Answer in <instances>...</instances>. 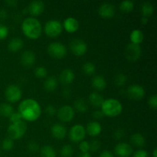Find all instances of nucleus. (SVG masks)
Instances as JSON below:
<instances>
[{"label":"nucleus","mask_w":157,"mask_h":157,"mask_svg":"<svg viewBox=\"0 0 157 157\" xmlns=\"http://www.w3.org/2000/svg\"><path fill=\"white\" fill-rule=\"evenodd\" d=\"M18 113L23 119L28 121H35L40 117L41 113V106L33 99H25L20 103Z\"/></svg>","instance_id":"1"},{"label":"nucleus","mask_w":157,"mask_h":157,"mask_svg":"<svg viewBox=\"0 0 157 157\" xmlns=\"http://www.w3.org/2000/svg\"><path fill=\"white\" fill-rule=\"evenodd\" d=\"M21 29L23 33L32 39H36L41 34V23L33 17H29L22 21Z\"/></svg>","instance_id":"2"},{"label":"nucleus","mask_w":157,"mask_h":157,"mask_svg":"<svg viewBox=\"0 0 157 157\" xmlns=\"http://www.w3.org/2000/svg\"><path fill=\"white\" fill-rule=\"evenodd\" d=\"M123 106L118 100L109 98L104 100L101 105V111L108 117H116L122 112Z\"/></svg>","instance_id":"3"},{"label":"nucleus","mask_w":157,"mask_h":157,"mask_svg":"<svg viewBox=\"0 0 157 157\" xmlns=\"http://www.w3.org/2000/svg\"><path fill=\"white\" fill-rule=\"evenodd\" d=\"M27 130V125L24 121L13 123L8 127V133L12 140H18L22 137Z\"/></svg>","instance_id":"4"},{"label":"nucleus","mask_w":157,"mask_h":157,"mask_svg":"<svg viewBox=\"0 0 157 157\" xmlns=\"http://www.w3.org/2000/svg\"><path fill=\"white\" fill-rule=\"evenodd\" d=\"M62 24L56 19L48 20L44 25V32L49 37H57L62 32Z\"/></svg>","instance_id":"5"},{"label":"nucleus","mask_w":157,"mask_h":157,"mask_svg":"<svg viewBox=\"0 0 157 157\" xmlns=\"http://www.w3.org/2000/svg\"><path fill=\"white\" fill-rule=\"evenodd\" d=\"M48 52L52 57L55 58H64L67 54V48L65 45L59 41L51 43L48 47Z\"/></svg>","instance_id":"6"},{"label":"nucleus","mask_w":157,"mask_h":157,"mask_svg":"<svg viewBox=\"0 0 157 157\" xmlns=\"http://www.w3.org/2000/svg\"><path fill=\"white\" fill-rule=\"evenodd\" d=\"M142 53V48L140 44L130 43L125 49V56L129 61H135L138 60Z\"/></svg>","instance_id":"7"},{"label":"nucleus","mask_w":157,"mask_h":157,"mask_svg":"<svg viewBox=\"0 0 157 157\" xmlns=\"http://www.w3.org/2000/svg\"><path fill=\"white\" fill-rule=\"evenodd\" d=\"M5 95L9 102H16L21 98V90L16 84H10L6 87Z\"/></svg>","instance_id":"8"},{"label":"nucleus","mask_w":157,"mask_h":157,"mask_svg":"<svg viewBox=\"0 0 157 157\" xmlns=\"http://www.w3.org/2000/svg\"><path fill=\"white\" fill-rule=\"evenodd\" d=\"M86 130L84 126L81 124H75L69 131V137L73 142H80L85 137Z\"/></svg>","instance_id":"9"},{"label":"nucleus","mask_w":157,"mask_h":157,"mask_svg":"<svg viewBox=\"0 0 157 157\" xmlns=\"http://www.w3.org/2000/svg\"><path fill=\"white\" fill-rule=\"evenodd\" d=\"M70 48L75 55L81 56L86 53L87 50V45L84 40L75 38L70 42Z\"/></svg>","instance_id":"10"},{"label":"nucleus","mask_w":157,"mask_h":157,"mask_svg":"<svg viewBox=\"0 0 157 157\" xmlns=\"http://www.w3.org/2000/svg\"><path fill=\"white\" fill-rule=\"evenodd\" d=\"M58 117L61 121L64 122H69L71 121L75 117V110L71 106H62L58 110Z\"/></svg>","instance_id":"11"},{"label":"nucleus","mask_w":157,"mask_h":157,"mask_svg":"<svg viewBox=\"0 0 157 157\" xmlns=\"http://www.w3.org/2000/svg\"><path fill=\"white\" fill-rule=\"evenodd\" d=\"M114 152L118 157H129L133 153V148L130 144L121 142L115 146Z\"/></svg>","instance_id":"12"},{"label":"nucleus","mask_w":157,"mask_h":157,"mask_svg":"<svg viewBox=\"0 0 157 157\" xmlns=\"http://www.w3.org/2000/svg\"><path fill=\"white\" fill-rule=\"evenodd\" d=\"M127 94L131 99L140 100L145 96V90L140 84H132L127 89Z\"/></svg>","instance_id":"13"},{"label":"nucleus","mask_w":157,"mask_h":157,"mask_svg":"<svg viewBox=\"0 0 157 157\" xmlns=\"http://www.w3.org/2000/svg\"><path fill=\"white\" fill-rule=\"evenodd\" d=\"M44 9V4L41 0H34L29 3L28 11L32 15H38L43 12Z\"/></svg>","instance_id":"14"},{"label":"nucleus","mask_w":157,"mask_h":157,"mask_svg":"<svg viewBox=\"0 0 157 157\" xmlns=\"http://www.w3.org/2000/svg\"><path fill=\"white\" fill-rule=\"evenodd\" d=\"M98 13L104 18H110L115 13V6L111 3H104L98 9Z\"/></svg>","instance_id":"15"},{"label":"nucleus","mask_w":157,"mask_h":157,"mask_svg":"<svg viewBox=\"0 0 157 157\" xmlns=\"http://www.w3.org/2000/svg\"><path fill=\"white\" fill-rule=\"evenodd\" d=\"M21 62L25 67H31L35 62V55L32 51H25L21 55Z\"/></svg>","instance_id":"16"},{"label":"nucleus","mask_w":157,"mask_h":157,"mask_svg":"<svg viewBox=\"0 0 157 157\" xmlns=\"http://www.w3.org/2000/svg\"><path fill=\"white\" fill-rule=\"evenodd\" d=\"M85 130L90 136H96L101 133L102 127L100 123L97 122V121H91L87 124V128Z\"/></svg>","instance_id":"17"},{"label":"nucleus","mask_w":157,"mask_h":157,"mask_svg":"<svg viewBox=\"0 0 157 157\" xmlns=\"http://www.w3.org/2000/svg\"><path fill=\"white\" fill-rule=\"evenodd\" d=\"M75 79V73L71 69H64L61 72L59 76V80L63 84H69Z\"/></svg>","instance_id":"18"},{"label":"nucleus","mask_w":157,"mask_h":157,"mask_svg":"<svg viewBox=\"0 0 157 157\" xmlns=\"http://www.w3.org/2000/svg\"><path fill=\"white\" fill-rule=\"evenodd\" d=\"M64 27L68 32H75L79 28V22L74 17H67L64 21Z\"/></svg>","instance_id":"19"},{"label":"nucleus","mask_w":157,"mask_h":157,"mask_svg":"<svg viewBox=\"0 0 157 157\" xmlns=\"http://www.w3.org/2000/svg\"><path fill=\"white\" fill-rule=\"evenodd\" d=\"M52 134L57 139H63L66 135V128L61 124H54L51 129Z\"/></svg>","instance_id":"20"},{"label":"nucleus","mask_w":157,"mask_h":157,"mask_svg":"<svg viewBox=\"0 0 157 157\" xmlns=\"http://www.w3.org/2000/svg\"><path fill=\"white\" fill-rule=\"evenodd\" d=\"M88 99L90 104L93 106H94V107H101L103 102L104 101V99L102 95H101L98 92H92V93H90L89 94Z\"/></svg>","instance_id":"21"},{"label":"nucleus","mask_w":157,"mask_h":157,"mask_svg":"<svg viewBox=\"0 0 157 157\" xmlns=\"http://www.w3.org/2000/svg\"><path fill=\"white\" fill-rule=\"evenodd\" d=\"M92 86L98 90H103L106 87L107 82L105 78L101 75H96L92 78L91 81Z\"/></svg>","instance_id":"22"},{"label":"nucleus","mask_w":157,"mask_h":157,"mask_svg":"<svg viewBox=\"0 0 157 157\" xmlns=\"http://www.w3.org/2000/svg\"><path fill=\"white\" fill-rule=\"evenodd\" d=\"M23 41L21 38H18V37H15V38H12L10 41H9L8 44V48L12 52H17L19 49H21L23 46Z\"/></svg>","instance_id":"23"},{"label":"nucleus","mask_w":157,"mask_h":157,"mask_svg":"<svg viewBox=\"0 0 157 157\" xmlns=\"http://www.w3.org/2000/svg\"><path fill=\"white\" fill-rule=\"evenodd\" d=\"M58 86V80L55 76H50L44 81V88L48 91H52Z\"/></svg>","instance_id":"24"},{"label":"nucleus","mask_w":157,"mask_h":157,"mask_svg":"<svg viewBox=\"0 0 157 157\" xmlns=\"http://www.w3.org/2000/svg\"><path fill=\"white\" fill-rule=\"evenodd\" d=\"M130 38L132 43L140 44V43H141L144 41V35L141 30H140V29H134L130 33Z\"/></svg>","instance_id":"25"},{"label":"nucleus","mask_w":157,"mask_h":157,"mask_svg":"<svg viewBox=\"0 0 157 157\" xmlns=\"http://www.w3.org/2000/svg\"><path fill=\"white\" fill-rule=\"evenodd\" d=\"M131 143L137 147H142L145 145V138L139 133H133L130 137Z\"/></svg>","instance_id":"26"},{"label":"nucleus","mask_w":157,"mask_h":157,"mask_svg":"<svg viewBox=\"0 0 157 157\" xmlns=\"http://www.w3.org/2000/svg\"><path fill=\"white\" fill-rule=\"evenodd\" d=\"M14 112V109L11 104L2 103L0 104V115L6 117H9Z\"/></svg>","instance_id":"27"},{"label":"nucleus","mask_w":157,"mask_h":157,"mask_svg":"<svg viewBox=\"0 0 157 157\" xmlns=\"http://www.w3.org/2000/svg\"><path fill=\"white\" fill-rule=\"evenodd\" d=\"M153 11H154V7L150 2H145L141 6V12H142L143 16H145L147 18L150 16L153 15Z\"/></svg>","instance_id":"28"},{"label":"nucleus","mask_w":157,"mask_h":157,"mask_svg":"<svg viewBox=\"0 0 157 157\" xmlns=\"http://www.w3.org/2000/svg\"><path fill=\"white\" fill-rule=\"evenodd\" d=\"M41 157H56V152L55 149L49 145H45L41 150Z\"/></svg>","instance_id":"29"},{"label":"nucleus","mask_w":157,"mask_h":157,"mask_svg":"<svg viewBox=\"0 0 157 157\" xmlns=\"http://www.w3.org/2000/svg\"><path fill=\"white\" fill-rule=\"evenodd\" d=\"M74 104H75V109L78 111L81 112V113L86 112L87 110V109H88V105H87V102L84 99H81V98L76 100Z\"/></svg>","instance_id":"30"},{"label":"nucleus","mask_w":157,"mask_h":157,"mask_svg":"<svg viewBox=\"0 0 157 157\" xmlns=\"http://www.w3.org/2000/svg\"><path fill=\"white\" fill-rule=\"evenodd\" d=\"M134 3L131 0H124L120 4V9L124 12H129L133 10Z\"/></svg>","instance_id":"31"},{"label":"nucleus","mask_w":157,"mask_h":157,"mask_svg":"<svg viewBox=\"0 0 157 157\" xmlns=\"http://www.w3.org/2000/svg\"><path fill=\"white\" fill-rule=\"evenodd\" d=\"M127 78L124 74L117 73L113 78V82L117 87H121L124 86L127 83Z\"/></svg>","instance_id":"32"},{"label":"nucleus","mask_w":157,"mask_h":157,"mask_svg":"<svg viewBox=\"0 0 157 157\" xmlns=\"http://www.w3.org/2000/svg\"><path fill=\"white\" fill-rule=\"evenodd\" d=\"M82 71H84V74L87 75H93L94 73L96 71V67H95L94 64L92 62H85L82 66Z\"/></svg>","instance_id":"33"},{"label":"nucleus","mask_w":157,"mask_h":157,"mask_svg":"<svg viewBox=\"0 0 157 157\" xmlns=\"http://www.w3.org/2000/svg\"><path fill=\"white\" fill-rule=\"evenodd\" d=\"M74 153L73 147L71 145H64L61 149V155L62 157H71Z\"/></svg>","instance_id":"34"},{"label":"nucleus","mask_w":157,"mask_h":157,"mask_svg":"<svg viewBox=\"0 0 157 157\" xmlns=\"http://www.w3.org/2000/svg\"><path fill=\"white\" fill-rule=\"evenodd\" d=\"M13 146H14L13 140L9 137H7L6 138V139L3 140L2 143V147L3 150H12Z\"/></svg>","instance_id":"35"},{"label":"nucleus","mask_w":157,"mask_h":157,"mask_svg":"<svg viewBox=\"0 0 157 157\" xmlns=\"http://www.w3.org/2000/svg\"><path fill=\"white\" fill-rule=\"evenodd\" d=\"M35 75L38 78H42L47 76V69L43 66H39L35 69Z\"/></svg>","instance_id":"36"},{"label":"nucleus","mask_w":157,"mask_h":157,"mask_svg":"<svg viewBox=\"0 0 157 157\" xmlns=\"http://www.w3.org/2000/svg\"><path fill=\"white\" fill-rule=\"evenodd\" d=\"M101 147V143L98 140H94L89 144V150L91 152H96Z\"/></svg>","instance_id":"37"},{"label":"nucleus","mask_w":157,"mask_h":157,"mask_svg":"<svg viewBox=\"0 0 157 157\" xmlns=\"http://www.w3.org/2000/svg\"><path fill=\"white\" fill-rule=\"evenodd\" d=\"M9 34V29L4 24L0 23V40H2L7 37Z\"/></svg>","instance_id":"38"},{"label":"nucleus","mask_w":157,"mask_h":157,"mask_svg":"<svg viewBox=\"0 0 157 157\" xmlns=\"http://www.w3.org/2000/svg\"><path fill=\"white\" fill-rule=\"evenodd\" d=\"M21 119H22V117H21V114H20L18 112H13V113L11 114V116L9 117V121L12 122V124L18 122V121H21Z\"/></svg>","instance_id":"39"},{"label":"nucleus","mask_w":157,"mask_h":157,"mask_svg":"<svg viewBox=\"0 0 157 157\" xmlns=\"http://www.w3.org/2000/svg\"><path fill=\"white\" fill-rule=\"evenodd\" d=\"M113 136L117 140H122L125 136V131L123 128H118L115 130Z\"/></svg>","instance_id":"40"},{"label":"nucleus","mask_w":157,"mask_h":157,"mask_svg":"<svg viewBox=\"0 0 157 157\" xmlns=\"http://www.w3.org/2000/svg\"><path fill=\"white\" fill-rule=\"evenodd\" d=\"M79 149L81 153H88L89 143L87 141H81L79 144Z\"/></svg>","instance_id":"41"},{"label":"nucleus","mask_w":157,"mask_h":157,"mask_svg":"<svg viewBox=\"0 0 157 157\" xmlns=\"http://www.w3.org/2000/svg\"><path fill=\"white\" fill-rule=\"evenodd\" d=\"M148 104L150 105V107H151L152 108L156 109L157 107V95L153 94V96L150 97L148 100Z\"/></svg>","instance_id":"42"},{"label":"nucleus","mask_w":157,"mask_h":157,"mask_svg":"<svg viewBox=\"0 0 157 157\" xmlns=\"http://www.w3.org/2000/svg\"><path fill=\"white\" fill-rule=\"evenodd\" d=\"M28 149L29 150V151L32 152V153H35V152H37L39 149V146L37 144L35 141H31L29 144H28Z\"/></svg>","instance_id":"43"},{"label":"nucleus","mask_w":157,"mask_h":157,"mask_svg":"<svg viewBox=\"0 0 157 157\" xmlns=\"http://www.w3.org/2000/svg\"><path fill=\"white\" fill-rule=\"evenodd\" d=\"M57 110L53 105H48L45 108V113L48 116H53L56 113Z\"/></svg>","instance_id":"44"},{"label":"nucleus","mask_w":157,"mask_h":157,"mask_svg":"<svg viewBox=\"0 0 157 157\" xmlns=\"http://www.w3.org/2000/svg\"><path fill=\"white\" fill-rule=\"evenodd\" d=\"M133 157H149V154L146 150H140L133 154Z\"/></svg>","instance_id":"45"},{"label":"nucleus","mask_w":157,"mask_h":157,"mask_svg":"<svg viewBox=\"0 0 157 157\" xmlns=\"http://www.w3.org/2000/svg\"><path fill=\"white\" fill-rule=\"evenodd\" d=\"M92 115H93V117L94 118V119H98V120L102 119L104 116V113H103L101 110H95V111H94L93 114Z\"/></svg>","instance_id":"46"},{"label":"nucleus","mask_w":157,"mask_h":157,"mask_svg":"<svg viewBox=\"0 0 157 157\" xmlns=\"http://www.w3.org/2000/svg\"><path fill=\"white\" fill-rule=\"evenodd\" d=\"M99 157H114L113 153L110 151H108V150H104L102 153L100 154Z\"/></svg>","instance_id":"47"},{"label":"nucleus","mask_w":157,"mask_h":157,"mask_svg":"<svg viewBox=\"0 0 157 157\" xmlns=\"http://www.w3.org/2000/svg\"><path fill=\"white\" fill-rule=\"evenodd\" d=\"M8 16V13L5 9H0V20H5Z\"/></svg>","instance_id":"48"},{"label":"nucleus","mask_w":157,"mask_h":157,"mask_svg":"<svg viewBox=\"0 0 157 157\" xmlns=\"http://www.w3.org/2000/svg\"><path fill=\"white\" fill-rule=\"evenodd\" d=\"M6 3H7L8 5H9L10 6H15L17 5V1H15V0H7V1L6 2Z\"/></svg>","instance_id":"49"},{"label":"nucleus","mask_w":157,"mask_h":157,"mask_svg":"<svg viewBox=\"0 0 157 157\" xmlns=\"http://www.w3.org/2000/svg\"><path fill=\"white\" fill-rule=\"evenodd\" d=\"M78 157H91L89 153H81V154L78 155Z\"/></svg>","instance_id":"50"},{"label":"nucleus","mask_w":157,"mask_h":157,"mask_svg":"<svg viewBox=\"0 0 157 157\" xmlns=\"http://www.w3.org/2000/svg\"><path fill=\"white\" fill-rule=\"evenodd\" d=\"M147 21H148V18L145 16H143L142 18H141V22H142L143 24H147Z\"/></svg>","instance_id":"51"},{"label":"nucleus","mask_w":157,"mask_h":157,"mask_svg":"<svg viewBox=\"0 0 157 157\" xmlns=\"http://www.w3.org/2000/svg\"><path fill=\"white\" fill-rule=\"evenodd\" d=\"M153 157H157V149L155 148L153 152Z\"/></svg>","instance_id":"52"}]
</instances>
